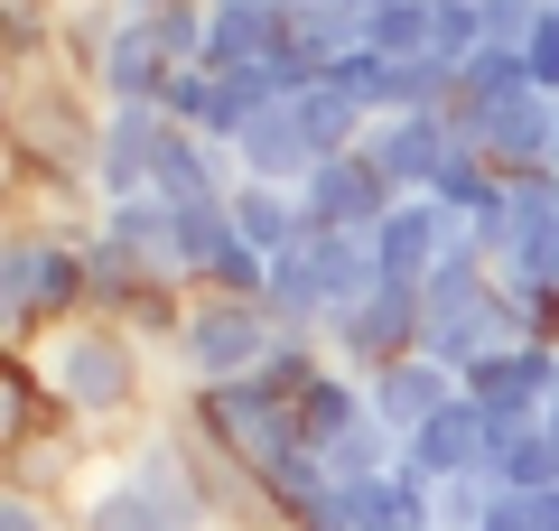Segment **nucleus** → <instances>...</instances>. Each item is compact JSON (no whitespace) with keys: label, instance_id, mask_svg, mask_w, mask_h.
I'll return each mask as SVG.
<instances>
[{"label":"nucleus","instance_id":"obj_1","mask_svg":"<svg viewBox=\"0 0 559 531\" xmlns=\"http://www.w3.org/2000/svg\"><path fill=\"white\" fill-rule=\"evenodd\" d=\"M28 354H38L66 429H94V438H112V448L140 429V411H150V345H140L121 317H66V327H47Z\"/></svg>","mask_w":559,"mask_h":531},{"label":"nucleus","instance_id":"obj_2","mask_svg":"<svg viewBox=\"0 0 559 531\" xmlns=\"http://www.w3.org/2000/svg\"><path fill=\"white\" fill-rule=\"evenodd\" d=\"M10 150H20L28 197L38 187H94V158H103V94L75 75V66H20L10 84Z\"/></svg>","mask_w":559,"mask_h":531},{"label":"nucleus","instance_id":"obj_3","mask_svg":"<svg viewBox=\"0 0 559 531\" xmlns=\"http://www.w3.org/2000/svg\"><path fill=\"white\" fill-rule=\"evenodd\" d=\"M178 411L197 420V429L215 438L224 457H242L252 475H271L289 448H308V438H299V411H289V401H280L261 374H242V382H197Z\"/></svg>","mask_w":559,"mask_h":531},{"label":"nucleus","instance_id":"obj_4","mask_svg":"<svg viewBox=\"0 0 559 531\" xmlns=\"http://www.w3.org/2000/svg\"><path fill=\"white\" fill-rule=\"evenodd\" d=\"M280 345V317L261 308V298H224V290H197V308H187V335H178V382L197 392V382H242L261 374V354Z\"/></svg>","mask_w":559,"mask_h":531},{"label":"nucleus","instance_id":"obj_5","mask_svg":"<svg viewBox=\"0 0 559 531\" xmlns=\"http://www.w3.org/2000/svg\"><path fill=\"white\" fill-rule=\"evenodd\" d=\"M419 327H429V298L411 290V280H382L373 298H355V308L326 327V354H336L345 374L373 382L382 364H401V354H419Z\"/></svg>","mask_w":559,"mask_h":531},{"label":"nucleus","instance_id":"obj_6","mask_svg":"<svg viewBox=\"0 0 559 531\" xmlns=\"http://www.w3.org/2000/svg\"><path fill=\"white\" fill-rule=\"evenodd\" d=\"M448 121H457V140H476L503 177H540L550 150H559V94H513V103H495V113H457V103H448Z\"/></svg>","mask_w":559,"mask_h":531},{"label":"nucleus","instance_id":"obj_7","mask_svg":"<svg viewBox=\"0 0 559 531\" xmlns=\"http://www.w3.org/2000/svg\"><path fill=\"white\" fill-rule=\"evenodd\" d=\"M448 150H457V121L448 113H382L355 158L382 177V187H401V197H429L439 168H448Z\"/></svg>","mask_w":559,"mask_h":531},{"label":"nucleus","instance_id":"obj_8","mask_svg":"<svg viewBox=\"0 0 559 531\" xmlns=\"http://www.w3.org/2000/svg\"><path fill=\"white\" fill-rule=\"evenodd\" d=\"M466 215H448L439 197H401L392 215L373 224V261H382V280H411V290H429V271H439L448 252H466Z\"/></svg>","mask_w":559,"mask_h":531},{"label":"nucleus","instance_id":"obj_9","mask_svg":"<svg viewBox=\"0 0 559 531\" xmlns=\"http://www.w3.org/2000/svg\"><path fill=\"white\" fill-rule=\"evenodd\" d=\"M401 467H411L419 485H448V475H495V420H485V401L457 392L439 420H419V429L401 438Z\"/></svg>","mask_w":559,"mask_h":531},{"label":"nucleus","instance_id":"obj_10","mask_svg":"<svg viewBox=\"0 0 559 531\" xmlns=\"http://www.w3.org/2000/svg\"><path fill=\"white\" fill-rule=\"evenodd\" d=\"M178 131L168 103H103V158H94V197H150V168H159V140Z\"/></svg>","mask_w":559,"mask_h":531},{"label":"nucleus","instance_id":"obj_11","mask_svg":"<svg viewBox=\"0 0 559 531\" xmlns=\"http://www.w3.org/2000/svg\"><path fill=\"white\" fill-rule=\"evenodd\" d=\"M299 205H308L318 234H373V224L401 205V187H382L364 158H326V168L299 177Z\"/></svg>","mask_w":559,"mask_h":531},{"label":"nucleus","instance_id":"obj_12","mask_svg":"<svg viewBox=\"0 0 559 531\" xmlns=\"http://www.w3.org/2000/svg\"><path fill=\"white\" fill-rule=\"evenodd\" d=\"M242 187V158H234V140H205V131H168L159 140V168H150V197H168V205H224Z\"/></svg>","mask_w":559,"mask_h":531},{"label":"nucleus","instance_id":"obj_13","mask_svg":"<svg viewBox=\"0 0 559 531\" xmlns=\"http://www.w3.org/2000/svg\"><path fill=\"white\" fill-rule=\"evenodd\" d=\"M466 392H476L495 420H540V401L559 392V345H540V335H522V345H495L476 374H466Z\"/></svg>","mask_w":559,"mask_h":531},{"label":"nucleus","instance_id":"obj_14","mask_svg":"<svg viewBox=\"0 0 559 531\" xmlns=\"http://www.w3.org/2000/svg\"><path fill=\"white\" fill-rule=\"evenodd\" d=\"M457 392H466V382L448 374V364H429V354H401V364H382V374H373V420H382L392 438H411L419 420H439Z\"/></svg>","mask_w":559,"mask_h":531},{"label":"nucleus","instance_id":"obj_15","mask_svg":"<svg viewBox=\"0 0 559 531\" xmlns=\"http://www.w3.org/2000/svg\"><path fill=\"white\" fill-rule=\"evenodd\" d=\"M234 158H242V177H261V187H299V177L318 168V150H308V131H299V103H271V113L234 140Z\"/></svg>","mask_w":559,"mask_h":531},{"label":"nucleus","instance_id":"obj_16","mask_svg":"<svg viewBox=\"0 0 559 531\" xmlns=\"http://www.w3.org/2000/svg\"><path fill=\"white\" fill-rule=\"evenodd\" d=\"M168 75H178V66L159 57V38H150V28H140L131 10H121L112 47H103V75H94V94H103V103H159V94H168Z\"/></svg>","mask_w":559,"mask_h":531},{"label":"nucleus","instance_id":"obj_17","mask_svg":"<svg viewBox=\"0 0 559 531\" xmlns=\"http://www.w3.org/2000/svg\"><path fill=\"white\" fill-rule=\"evenodd\" d=\"M234 224H242V243H252L261 261H280V252H299L318 224H308V205H299V187H261V177H242L234 187Z\"/></svg>","mask_w":559,"mask_h":531},{"label":"nucleus","instance_id":"obj_18","mask_svg":"<svg viewBox=\"0 0 559 531\" xmlns=\"http://www.w3.org/2000/svg\"><path fill=\"white\" fill-rule=\"evenodd\" d=\"M280 38H289V20H280V10H261V0H215V10H205V66H215V75L261 66Z\"/></svg>","mask_w":559,"mask_h":531},{"label":"nucleus","instance_id":"obj_19","mask_svg":"<svg viewBox=\"0 0 559 531\" xmlns=\"http://www.w3.org/2000/svg\"><path fill=\"white\" fill-rule=\"evenodd\" d=\"M355 420H373V382H364V374H345V364H326V374L308 382V401H299V438L326 457L345 429H355Z\"/></svg>","mask_w":559,"mask_h":531},{"label":"nucleus","instance_id":"obj_20","mask_svg":"<svg viewBox=\"0 0 559 531\" xmlns=\"http://www.w3.org/2000/svg\"><path fill=\"white\" fill-rule=\"evenodd\" d=\"M513 94H540V84H532V66H522V47L485 38L476 57L457 66V113H495V103H513Z\"/></svg>","mask_w":559,"mask_h":531},{"label":"nucleus","instance_id":"obj_21","mask_svg":"<svg viewBox=\"0 0 559 531\" xmlns=\"http://www.w3.org/2000/svg\"><path fill=\"white\" fill-rule=\"evenodd\" d=\"M364 47H373V57H429V47H439V0H392V10H373V20H364Z\"/></svg>","mask_w":559,"mask_h":531},{"label":"nucleus","instance_id":"obj_22","mask_svg":"<svg viewBox=\"0 0 559 531\" xmlns=\"http://www.w3.org/2000/svg\"><path fill=\"white\" fill-rule=\"evenodd\" d=\"M205 10H215V0H140L131 20L159 38L168 66H205Z\"/></svg>","mask_w":559,"mask_h":531},{"label":"nucleus","instance_id":"obj_23","mask_svg":"<svg viewBox=\"0 0 559 531\" xmlns=\"http://www.w3.org/2000/svg\"><path fill=\"white\" fill-rule=\"evenodd\" d=\"M495 485H513V494H559V438L540 429V420L503 438V457H495Z\"/></svg>","mask_w":559,"mask_h":531},{"label":"nucleus","instance_id":"obj_24","mask_svg":"<svg viewBox=\"0 0 559 531\" xmlns=\"http://www.w3.org/2000/svg\"><path fill=\"white\" fill-rule=\"evenodd\" d=\"M326 84H336L345 103H364V113H392V57H373V47H345V57H326Z\"/></svg>","mask_w":559,"mask_h":531},{"label":"nucleus","instance_id":"obj_25","mask_svg":"<svg viewBox=\"0 0 559 531\" xmlns=\"http://www.w3.org/2000/svg\"><path fill=\"white\" fill-rule=\"evenodd\" d=\"M495 475H448L439 485V531H485V512H495Z\"/></svg>","mask_w":559,"mask_h":531},{"label":"nucleus","instance_id":"obj_26","mask_svg":"<svg viewBox=\"0 0 559 531\" xmlns=\"http://www.w3.org/2000/svg\"><path fill=\"white\" fill-rule=\"evenodd\" d=\"M0 531H75V512L28 494V485H0Z\"/></svg>","mask_w":559,"mask_h":531},{"label":"nucleus","instance_id":"obj_27","mask_svg":"<svg viewBox=\"0 0 559 531\" xmlns=\"http://www.w3.org/2000/svg\"><path fill=\"white\" fill-rule=\"evenodd\" d=\"M476 10H485V38H503V47H522L550 20V0H476Z\"/></svg>","mask_w":559,"mask_h":531},{"label":"nucleus","instance_id":"obj_28","mask_svg":"<svg viewBox=\"0 0 559 531\" xmlns=\"http://www.w3.org/2000/svg\"><path fill=\"white\" fill-rule=\"evenodd\" d=\"M522 66H532V84H540V94H559V10L532 28V38H522Z\"/></svg>","mask_w":559,"mask_h":531},{"label":"nucleus","instance_id":"obj_29","mask_svg":"<svg viewBox=\"0 0 559 531\" xmlns=\"http://www.w3.org/2000/svg\"><path fill=\"white\" fill-rule=\"evenodd\" d=\"M540 429H550V438H559V392H550V401H540Z\"/></svg>","mask_w":559,"mask_h":531},{"label":"nucleus","instance_id":"obj_30","mask_svg":"<svg viewBox=\"0 0 559 531\" xmlns=\"http://www.w3.org/2000/svg\"><path fill=\"white\" fill-rule=\"evenodd\" d=\"M355 10H364V20H373V10H392V0H355Z\"/></svg>","mask_w":559,"mask_h":531},{"label":"nucleus","instance_id":"obj_31","mask_svg":"<svg viewBox=\"0 0 559 531\" xmlns=\"http://www.w3.org/2000/svg\"><path fill=\"white\" fill-rule=\"evenodd\" d=\"M550 168H559V150H550Z\"/></svg>","mask_w":559,"mask_h":531}]
</instances>
